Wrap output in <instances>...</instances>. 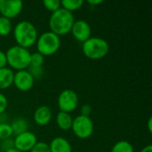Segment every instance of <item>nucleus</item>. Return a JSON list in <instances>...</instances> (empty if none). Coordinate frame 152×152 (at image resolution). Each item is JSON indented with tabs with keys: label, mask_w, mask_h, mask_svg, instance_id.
Masks as SVG:
<instances>
[{
	"label": "nucleus",
	"mask_w": 152,
	"mask_h": 152,
	"mask_svg": "<svg viewBox=\"0 0 152 152\" xmlns=\"http://www.w3.org/2000/svg\"><path fill=\"white\" fill-rule=\"evenodd\" d=\"M53 118V113L50 107L46 105L39 106L34 112V121L37 125L44 126L48 125Z\"/></svg>",
	"instance_id": "nucleus-12"
},
{
	"label": "nucleus",
	"mask_w": 152,
	"mask_h": 152,
	"mask_svg": "<svg viewBox=\"0 0 152 152\" xmlns=\"http://www.w3.org/2000/svg\"><path fill=\"white\" fill-rule=\"evenodd\" d=\"M13 37L17 45L26 49L33 46L38 38L37 28L28 20L18 22L13 28Z\"/></svg>",
	"instance_id": "nucleus-2"
},
{
	"label": "nucleus",
	"mask_w": 152,
	"mask_h": 152,
	"mask_svg": "<svg viewBox=\"0 0 152 152\" xmlns=\"http://www.w3.org/2000/svg\"><path fill=\"white\" fill-rule=\"evenodd\" d=\"M7 65V60H6V54L4 52L0 50V69L5 68Z\"/></svg>",
	"instance_id": "nucleus-27"
},
{
	"label": "nucleus",
	"mask_w": 152,
	"mask_h": 152,
	"mask_svg": "<svg viewBox=\"0 0 152 152\" xmlns=\"http://www.w3.org/2000/svg\"><path fill=\"white\" fill-rule=\"evenodd\" d=\"M37 142L36 134L32 132L27 131L19 135H16L13 140V147L21 152L30 151Z\"/></svg>",
	"instance_id": "nucleus-9"
},
{
	"label": "nucleus",
	"mask_w": 152,
	"mask_h": 152,
	"mask_svg": "<svg viewBox=\"0 0 152 152\" xmlns=\"http://www.w3.org/2000/svg\"><path fill=\"white\" fill-rule=\"evenodd\" d=\"M28 69V71L30 73V75L33 77L34 79H40L44 75L43 67H31V66H29Z\"/></svg>",
	"instance_id": "nucleus-23"
},
{
	"label": "nucleus",
	"mask_w": 152,
	"mask_h": 152,
	"mask_svg": "<svg viewBox=\"0 0 152 152\" xmlns=\"http://www.w3.org/2000/svg\"><path fill=\"white\" fill-rule=\"evenodd\" d=\"M51 152H72L69 142L63 137H56L49 144Z\"/></svg>",
	"instance_id": "nucleus-13"
},
{
	"label": "nucleus",
	"mask_w": 152,
	"mask_h": 152,
	"mask_svg": "<svg viewBox=\"0 0 152 152\" xmlns=\"http://www.w3.org/2000/svg\"><path fill=\"white\" fill-rule=\"evenodd\" d=\"M151 123H152V118H149V120H148V129H149L150 133H151L152 132Z\"/></svg>",
	"instance_id": "nucleus-30"
},
{
	"label": "nucleus",
	"mask_w": 152,
	"mask_h": 152,
	"mask_svg": "<svg viewBox=\"0 0 152 152\" xmlns=\"http://www.w3.org/2000/svg\"><path fill=\"white\" fill-rule=\"evenodd\" d=\"M71 130L77 138L85 140L92 136L94 126L90 117L78 115L77 117L73 118Z\"/></svg>",
	"instance_id": "nucleus-6"
},
{
	"label": "nucleus",
	"mask_w": 152,
	"mask_h": 152,
	"mask_svg": "<svg viewBox=\"0 0 152 152\" xmlns=\"http://www.w3.org/2000/svg\"><path fill=\"white\" fill-rule=\"evenodd\" d=\"M56 124L58 127L62 130V131H69L71 129L72 126V122H73V118L69 113L59 111V113L56 116Z\"/></svg>",
	"instance_id": "nucleus-15"
},
{
	"label": "nucleus",
	"mask_w": 152,
	"mask_h": 152,
	"mask_svg": "<svg viewBox=\"0 0 152 152\" xmlns=\"http://www.w3.org/2000/svg\"><path fill=\"white\" fill-rule=\"evenodd\" d=\"M30 152H51L49 144L44 142H37L36 145L33 147V149Z\"/></svg>",
	"instance_id": "nucleus-24"
},
{
	"label": "nucleus",
	"mask_w": 152,
	"mask_h": 152,
	"mask_svg": "<svg viewBox=\"0 0 152 152\" xmlns=\"http://www.w3.org/2000/svg\"><path fill=\"white\" fill-rule=\"evenodd\" d=\"M81 114L82 116H86V117H89L90 114L92 113V107L89 104H84L81 107Z\"/></svg>",
	"instance_id": "nucleus-26"
},
{
	"label": "nucleus",
	"mask_w": 152,
	"mask_h": 152,
	"mask_svg": "<svg viewBox=\"0 0 152 152\" xmlns=\"http://www.w3.org/2000/svg\"><path fill=\"white\" fill-rule=\"evenodd\" d=\"M45 62V56H43L38 52L31 53L30 57V65L31 67H43Z\"/></svg>",
	"instance_id": "nucleus-21"
},
{
	"label": "nucleus",
	"mask_w": 152,
	"mask_h": 152,
	"mask_svg": "<svg viewBox=\"0 0 152 152\" xmlns=\"http://www.w3.org/2000/svg\"><path fill=\"white\" fill-rule=\"evenodd\" d=\"M43 4L45 7V9L52 12V13L56 12L57 10H59L61 7V1H59V0H45V1H43Z\"/></svg>",
	"instance_id": "nucleus-22"
},
{
	"label": "nucleus",
	"mask_w": 152,
	"mask_h": 152,
	"mask_svg": "<svg viewBox=\"0 0 152 152\" xmlns=\"http://www.w3.org/2000/svg\"><path fill=\"white\" fill-rule=\"evenodd\" d=\"M74 22L75 18L73 13L61 7L51 14L49 19V28L51 32L61 37L70 32Z\"/></svg>",
	"instance_id": "nucleus-1"
},
{
	"label": "nucleus",
	"mask_w": 152,
	"mask_h": 152,
	"mask_svg": "<svg viewBox=\"0 0 152 152\" xmlns=\"http://www.w3.org/2000/svg\"><path fill=\"white\" fill-rule=\"evenodd\" d=\"M12 135L11 125L5 122H0V141L10 139Z\"/></svg>",
	"instance_id": "nucleus-20"
},
{
	"label": "nucleus",
	"mask_w": 152,
	"mask_h": 152,
	"mask_svg": "<svg viewBox=\"0 0 152 152\" xmlns=\"http://www.w3.org/2000/svg\"><path fill=\"white\" fill-rule=\"evenodd\" d=\"M84 3L85 2L83 0H63L61 1V8L72 12L73 11L79 10L83 6Z\"/></svg>",
	"instance_id": "nucleus-17"
},
{
	"label": "nucleus",
	"mask_w": 152,
	"mask_h": 152,
	"mask_svg": "<svg viewBox=\"0 0 152 152\" xmlns=\"http://www.w3.org/2000/svg\"><path fill=\"white\" fill-rule=\"evenodd\" d=\"M70 32L72 33L74 38L77 41L83 44L84 42H86L87 39L91 37L92 28L86 20H75Z\"/></svg>",
	"instance_id": "nucleus-10"
},
{
	"label": "nucleus",
	"mask_w": 152,
	"mask_h": 152,
	"mask_svg": "<svg viewBox=\"0 0 152 152\" xmlns=\"http://www.w3.org/2000/svg\"><path fill=\"white\" fill-rule=\"evenodd\" d=\"M110 152H134V150L131 142L123 140L115 143Z\"/></svg>",
	"instance_id": "nucleus-18"
},
{
	"label": "nucleus",
	"mask_w": 152,
	"mask_h": 152,
	"mask_svg": "<svg viewBox=\"0 0 152 152\" xmlns=\"http://www.w3.org/2000/svg\"><path fill=\"white\" fill-rule=\"evenodd\" d=\"M12 30V26L11 20L0 16V36L6 37L8 36Z\"/></svg>",
	"instance_id": "nucleus-19"
},
{
	"label": "nucleus",
	"mask_w": 152,
	"mask_h": 152,
	"mask_svg": "<svg viewBox=\"0 0 152 152\" xmlns=\"http://www.w3.org/2000/svg\"><path fill=\"white\" fill-rule=\"evenodd\" d=\"M57 103L60 111L70 113L77 110L79 100L77 93L74 90L65 89L59 94Z\"/></svg>",
	"instance_id": "nucleus-7"
},
{
	"label": "nucleus",
	"mask_w": 152,
	"mask_h": 152,
	"mask_svg": "<svg viewBox=\"0 0 152 152\" xmlns=\"http://www.w3.org/2000/svg\"><path fill=\"white\" fill-rule=\"evenodd\" d=\"M5 54L7 65L17 71L27 69L30 65L31 53L24 47L19 46L17 45L11 46Z\"/></svg>",
	"instance_id": "nucleus-3"
},
{
	"label": "nucleus",
	"mask_w": 152,
	"mask_h": 152,
	"mask_svg": "<svg viewBox=\"0 0 152 152\" xmlns=\"http://www.w3.org/2000/svg\"><path fill=\"white\" fill-rule=\"evenodd\" d=\"M37 52L43 56H51L56 53L61 47V38L51 31L41 34L37 40Z\"/></svg>",
	"instance_id": "nucleus-5"
},
{
	"label": "nucleus",
	"mask_w": 152,
	"mask_h": 152,
	"mask_svg": "<svg viewBox=\"0 0 152 152\" xmlns=\"http://www.w3.org/2000/svg\"><path fill=\"white\" fill-rule=\"evenodd\" d=\"M8 106V100L4 94L0 93V115L4 114Z\"/></svg>",
	"instance_id": "nucleus-25"
},
{
	"label": "nucleus",
	"mask_w": 152,
	"mask_h": 152,
	"mask_svg": "<svg viewBox=\"0 0 152 152\" xmlns=\"http://www.w3.org/2000/svg\"><path fill=\"white\" fill-rule=\"evenodd\" d=\"M23 9L20 0H0V14L9 20L16 18Z\"/></svg>",
	"instance_id": "nucleus-8"
},
{
	"label": "nucleus",
	"mask_w": 152,
	"mask_h": 152,
	"mask_svg": "<svg viewBox=\"0 0 152 152\" xmlns=\"http://www.w3.org/2000/svg\"><path fill=\"white\" fill-rule=\"evenodd\" d=\"M88 4L90 5H93V6H97L101 4H102V0H89L88 2Z\"/></svg>",
	"instance_id": "nucleus-28"
},
{
	"label": "nucleus",
	"mask_w": 152,
	"mask_h": 152,
	"mask_svg": "<svg viewBox=\"0 0 152 152\" xmlns=\"http://www.w3.org/2000/svg\"><path fill=\"white\" fill-rule=\"evenodd\" d=\"M35 79L27 69L19 70L14 73L12 85H14L18 90L21 92H28L33 87Z\"/></svg>",
	"instance_id": "nucleus-11"
},
{
	"label": "nucleus",
	"mask_w": 152,
	"mask_h": 152,
	"mask_svg": "<svg viewBox=\"0 0 152 152\" xmlns=\"http://www.w3.org/2000/svg\"><path fill=\"white\" fill-rule=\"evenodd\" d=\"M141 152H152V146L150 144V145H147V146H145Z\"/></svg>",
	"instance_id": "nucleus-29"
},
{
	"label": "nucleus",
	"mask_w": 152,
	"mask_h": 152,
	"mask_svg": "<svg viewBox=\"0 0 152 152\" xmlns=\"http://www.w3.org/2000/svg\"><path fill=\"white\" fill-rule=\"evenodd\" d=\"M11 127L12 130V134L15 135H19L24 132L28 131V121L25 118H19L13 120V122L11 124Z\"/></svg>",
	"instance_id": "nucleus-16"
},
{
	"label": "nucleus",
	"mask_w": 152,
	"mask_h": 152,
	"mask_svg": "<svg viewBox=\"0 0 152 152\" xmlns=\"http://www.w3.org/2000/svg\"><path fill=\"white\" fill-rule=\"evenodd\" d=\"M14 72L10 68L0 69V90L9 88L13 84Z\"/></svg>",
	"instance_id": "nucleus-14"
},
{
	"label": "nucleus",
	"mask_w": 152,
	"mask_h": 152,
	"mask_svg": "<svg viewBox=\"0 0 152 152\" xmlns=\"http://www.w3.org/2000/svg\"><path fill=\"white\" fill-rule=\"evenodd\" d=\"M5 152H21V151H20L19 150H17V149H15L14 147H12V148H10V149L6 150Z\"/></svg>",
	"instance_id": "nucleus-31"
},
{
	"label": "nucleus",
	"mask_w": 152,
	"mask_h": 152,
	"mask_svg": "<svg viewBox=\"0 0 152 152\" xmlns=\"http://www.w3.org/2000/svg\"><path fill=\"white\" fill-rule=\"evenodd\" d=\"M83 53L90 60H101L110 52L109 43L102 37H90L82 45Z\"/></svg>",
	"instance_id": "nucleus-4"
}]
</instances>
